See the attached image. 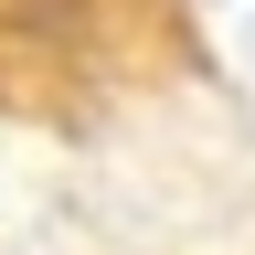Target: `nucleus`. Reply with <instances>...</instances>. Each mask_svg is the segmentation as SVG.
Segmentation results:
<instances>
[{
	"label": "nucleus",
	"instance_id": "f257e3e1",
	"mask_svg": "<svg viewBox=\"0 0 255 255\" xmlns=\"http://www.w3.org/2000/svg\"><path fill=\"white\" fill-rule=\"evenodd\" d=\"M202 0H0V117L96 138L202 85Z\"/></svg>",
	"mask_w": 255,
	"mask_h": 255
}]
</instances>
